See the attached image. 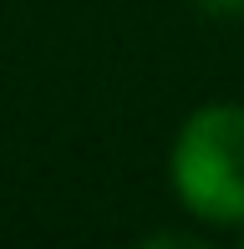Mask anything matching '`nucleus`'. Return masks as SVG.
Returning <instances> with one entry per match:
<instances>
[{
	"instance_id": "obj_1",
	"label": "nucleus",
	"mask_w": 244,
	"mask_h": 249,
	"mask_svg": "<svg viewBox=\"0 0 244 249\" xmlns=\"http://www.w3.org/2000/svg\"><path fill=\"white\" fill-rule=\"evenodd\" d=\"M173 194L204 224H244V107H198L173 138Z\"/></svg>"
},
{
	"instance_id": "obj_2",
	"label": "nucleus",
	"mask_w": 244,
	"mask_h": 249,
	"mask_svg": "<svg viewBox=\"0 0 244 249\" xmlns=\"http://www.w3.org/2000/svg\"><path fill=\"white\" fill-rule=\"evenodd\" d=\"M193 5L209 16H244V0H193Z\"/></svg>"
}]
</instances>
